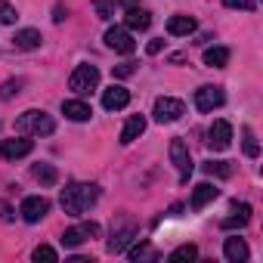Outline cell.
Returning a JSON list of instances; mask_svg holds the SVG:
<instances>
[{"instance_id":"cell-29","label":"cell","mask_w":263,"mask_h":263,"mask_svg":"<svg viewBox=\"0 0 263 263\" xmlns=\"http://www.w3.org/2000/svg\"><path fill=\"white\" fill-rule=\"evenodd\" d=\"M31 260H37V263H41V260L56 263V251H53L50 245H37V248H34V254H31Z\"/></svg>"},{"instance_id":"cell-30","label":"cell","mask_w":263,"mask_h":263,"mask_svg":"<svg viewBox=\"0 0 263 263\" xmlns=\"http://www.w3.org/2000/svg\"><path fill=\"white\" fill-rule=\"evenodd\" d=\"M198 257V248L195 245H180L174 254H171V260H195Z\"/></svg>"},{"instance_id":"cell-7","label":"cell","mask_w":263,"mask_h":263,"mask_svg":"<svg viewBox=\"0 0 263 263\" xmlns=\"http://www.w3.org/2000/svg\"><path fill=\"white\" fill-rule=\"evenodd\" d=\"M171 161H174V167H177V174H180V183H186L195 164H192L189 146H186L183 140H171Z\"/></svg>"},{"instance_id":"cell-18","label":"cell","mask_w":263,"mask_h":263,"mask_svg":"<svg viewBox=\"0 0 263 263\" xmlns=\"http://www.w3.org/2000/svg\"><path fill=\"white\" fill-rule=\"evenodd\" d=\"M62 115L68 118V121H90V115H93V108L87 105V102H81V99H68V102H62Z\"/></svg>"},{"instance_id":"cell-12","label":"cell","mask_w":263,"mask_h":263,"mask_svg":"<svg viewBox=\"0 0 263 263\" xmlns=\"http://www.w3.org/2000/svg\"><path fill=\"white\" fill-rule=\"evenodd\" d=\"M34 143L25 140V137H13V140H4L0 143V158H7V161H16V158H25L31 155Z\"/></svg>"},{"instance_id":"cell-23","label":"cell","mask_w":263,"mask_h":263,"mask_svg":"<svg viewBox=\"0 0 263 263\" xmlns=\"http://www.w3.org/2000/svg\"><path fill=\"white\" fill-rule=\"evenodd\" d=\"M226 62H229V50H226V47H208V50H204V65L223 68Z\"/></svg>"},{"instance_id":"cell-11","label":"cell","mask_w":263,"mask_h":263,"mask_svg":"<svg viewBox=\"0 0 263 263\" xmlns=\"http://www.w3.org/2000/svg\"><path fill=\"white\" fill-rule=\"evenodd\" d=\"M223 102H226L223 87H201V90H195V108H198V111H214V108H220Z\"/></svg>"},{"instance_id":"cell-17","label":"cell","mask_w":263,"mask_h":263,"mask_svg":"<svg viewBox=\"0 0 263 263\" xmlns=\"http://www.w3.org/2000/svg\"><path fill=\"white\" fill-rule=\"evenodd\" d=\"M41 41H44V37H41V31H37V28H22V31H16L13 47L28 53V50H37V47H41Z\"/></svg>"},{"instance_id":"cell-27","label":"cell","mask_w":263,"mask_h":263,"mask_svg":"<svg viewBox=\"0 0 263 263\" xmlns=\"http://www.w3.org/2000/svg\"><path fill=\"white\" fill-rule=\"evenodd\" d=\"M16 19H19L16 7H13V4H7V0H0V25H13Z\"/></svg>"},{"instance_id":"cell-28","label":"cell","mask_w":263,"mask_h":263,"mask_svg":"<svg viewBox=\"0 0 263 263\" xmlns=\"http://www.w3.org/2000/svg\"><path fill=\"white\" fill-rule=\"evenodd\" d=\"M93 10L99 19H111L115 16V0H93Z\"/></svg>"},{"instance_id":"cell-25","label":"cell","mask_w":263,"mask_h":263,"mask_svg":"<svg viewBox=\"0 0 263 263\" xmlns=\"http://www.w3.org/2000/svg\"><path fill=\"white\" fill-rule=\"evenodd\" d=\"M127 257H130V260H155L158 254H155V251H152L146 241H140L137 248H130V251H127Z\"/></svg>"},{"instance_id":"cell-19","label":"cell","mask_w":263,"mask_h":263,"mask_svg":"<svg viewBox=\"0 0 263 263\" xmlns=\"http://www.w3.org/2000/svg\"><path fill=\"white\" fill-rule=\"evenodd\" d=\"M217 195H220V189H217V186H211V183H198V186H195V192H192V211H201V208H204V204H211Z\"/></svg>"},{"instance_id":"cell-21","label":"cell","mask_w":263,"mask_h":263,"mask_svg":"<svg viewBox=\"0 0 263 263\" xmlns=\"http://www.w3.org/2000/svg\"><path fill=\"white\" fill-rule=\"evenodd\" d=\"M248 220H251V204H238V201H235V204H232V217H226L220 226H223V229H241Z\"/></svg>"},{"instance_id":"cell-14","label":"cell","mask_w":263,"mask_h":263,"mask_svg":"<svg viewBox=\"0 0 263 263\" xmlns=\"http://www.w3.org/2000/svg\"><path fill=\"white\" fill-rule=\"evenodd\" d=\"M124 22H127V28H130V31H146V28L152 25V13H149V10H143V7H127Z\"/></svg>"},{"instance_id":"cell-24","label":"cell","mask_w":263,"mask_h":263,"mask_svg":"<svg viewBox=\"0 0 263 263\" xmlns=\"http://www.w3.org/2000/svg\"><path fill=\"white\" fill-rule=\"evenodd\" d=\"M204 174L226 180V177H232V164H229V161H208V164H204Z\"/></svg>"},{"instance_id":"cell-10","label":"cell","mask_w":263,"mask_h":263,"mask_svg":"<svg viewBox=\"0 0 263 263\" xmlns=\"http://www.w3.org/2000/svg\"><path fill=\"white\" fill-rule=\"evenodd\" d=\"M105 47L115 50V53H121V56H130V53L137 50V41L130 37V31H124V28H108L105 31Z\"/></svg>"},{"instance_id":"cell-1","label":"cell","mask_w":263,"mask_h":263,"mask_svg":"<svg viewBox=\"0 0 263 263\" xmlns=\"http://www.w3.org/2000/svg\"><path fill=\"white\" fill-rule=\"evenodd\" d=\"M96 201H99V186H96V183H68V186L62 189V195H59L62 211L71 214V217L87 214Z\"/></svg>"},{"instance_id":"cell-31","label":"cell","mask_w":263,"mask_h":263,"mask_svg":"<svg viewBox=\"0 0 263 263\" xmlns=\"http://www.w3.org/2000/svg\"><path fill=\"white\" fill-rule=\"evenodd\" d=\"M245 155H248V158H257V155H260V146H257V140H254L251 130H245Z\"/></svg>"},{"instance_id":"cell-26","label":"cell","mask_w":263,"mask_h":263,"mask_svg":"<svg viewBox=\"0 0 263 263\" xmlns=\"http://www.w3.org/2000/svg\"><path fill=\"white\" fill-rule=\"evenodd\" d=\"M22 93V81L16 78V81H4V84H0V99H13V96H19Z\"/></svg>"},{"instance_id":"cell-5","label":"cell","mask_w":263,"mask_h":263,"mask_svg":"<svg viewBox=\"0 0 263 263\" xmlns=\"http://www.w3.org/2000/svg\"><path fill=\"white\" fill-rule=\"evenodd\" d=\"M183 111H186V105L180 99H174V96H158L155 108H152V115H155L158 124H174V121L183 118Z\"/></svg>"},{"instance_id":"cell-32","label":"cell","mask_w":263,"mask_h":263,"mask_svg":"<svg viewBox=\"0 0 263 263\" xmlns=\"http://www.w3.org/2000/svg\"><path fill=\"white\" fill-rule=\"evenodd\" d=\"M223 7H229V10H245V13H251V10H254V0H223Z\"/></svg>"},{"instance_id":"cell-37","label":"cell","mask_w":263,"mask_h":263,"mask_svg":"<svg viewBox=\"0 0 263 263\" xmlns=\"http://www.w3.org/2000/svg\"><path fill=\"white\" fill-rule=\"evenodd\" d=\"M121 4H127V7H137V0H121Z\"/></svg>"},{"instance_id":"cell-36","label":"cell","mask_w":263,"mask_h":263,"mask_svg":"<svg viewBox=\"0 0 263 263\" xmlns=\"http://www.w3.org/2000/svg\"><path fill=\"white\" fill-rule=\"evenodd\" d=\"M161 47H164V41H152V44H149V47H146V50H149V53H152V56H155V53H161Z\"/></svg>"},{"instance_id":"cell-9","label":"cell","mask_w":263,"mask_h":263,"mask_svg":"<svg viewBox=\"0 0 263 263\" xmlns=\"http://www.w3.org/2000/svg\"><path fill=\"white\" fill-rule=\"evenodd\" d=\"M19 214H22V220H25V223H41V220L50 214V201H47V198H41V195H28V198L22 201Z\"/></svg>"},{"instance_id":"cell-22","label":"cell","mask_w":263,"mask_h":263,"mask_svg":"<svg viewBox=\"0 0 263 263\" xmlns=\"http://www.w3.org/2000/svg\"><path fill=\"white\" fill-rule=\"evenodd\" d=\"M31 174H34V180H37L41 186H56V183H59V171H56L53 164H34Z\"/></svg>"},{"instance_id":"cell-6","label":"cell","mask_w":263,"mask_h":263,"mask_svg":"<svg viewBox=\"0 0 263 263\" xmlns=\"http://www.w3.org/2000/svg\"><path fill=\"white\" fill-rule=\"evenodd\" d=\"M232 146V124L229 121H214L211 124V130H208V149L211 152H223V149H229Z\"/></svg>"},{"instance_id":"cell-4","label":"cell","mask_w":263,"mask_h":263,"mask_svg":"<svg viewBox=\"0 0 263 263\" xmlns=\"http://www.w3.org/2000/svg\"><path fill=\"white\" fill-rule=\"evenodd\" d=\"M96 87H99V68L96 65H78L68 78V90H74L78 96H87Z\"/></svg>"},{"instance_id":"cell-3","label":"cell","mask_w":263,"mask_h":263,"mask_svg":"<svg viewBox=\"0 0 263 263\" xmlns=\"http://www.w3.org/2000/svg\"><path fill=\"white\" fill-rule=\"evenodd\" d=\"M16 130H19L22 137H28V134L50 137L53 130H56V121H53L47 111H41V108H28V111H22V115L16 118Z\"/></svg>"},{"instance_id":"cell-8","label":"cell","mask_w":263,"mask_h":263,"mask_svg":"<svg viewBox=\"0 0 263 263\" xmlns=\"http://www.w3.org/2000/svg\"><path fill=\"white\" fill-rule=\"evenodd\" d=\"M96 235H99V226L96 223H78V226H71V229L62 232V245L65 248H81L84 241H90Z\"/></svg>"},{"instance_id":"cell-13","label":"cell","mask_w":263,"mask_h":263,"mask_svg":"<svg viewBox=\"0 0 263 263\" xmlns=\"http://www.w3.org/2000/svg\"><path fill=\"white\" fill-rule=\"evenodd\" d=\"M127 102H130V90L121 87V84H111V87L102 93V105H105L108 111H121V108H127Z\"/></svg>"},{"instance_id":"cell-33","label":"cell","mask_w":263,"mask_h":263,"mask_svg":"<svg viewBox=\"0 0 263 263\" xmlns=\"http://www.w3.org/2000/svg\"><path fill=\"white\" fill-rule=\"evenodd\" d=\"M137 71V62H121V65H115V78H130Z\"/></svg>"},{"instance_id":"cell-34","label":"cell","mask_w":263,"mask_h":263,"mask_svg":"<svg viewBox=\"0 0 263 263\" xmlns=\"http://www.w3.org/2000/svg\"><path fill=\"white\" fill-rule=\"evenodd\" d=\"M0 220H4V223H13V208H10L4 198H0Z\"/></svg>"},{"instance_id":"cell-16","label":"cell","mask_w":263,"mask_h":263,"mask_svg":"<svg viewBox=\"0 0 263 263\" xmlns=\"http://www.w3.org/2000/svg\"><path fill=\"white\" fill-rule=\"evenodd\" d=\"M195 31V19L192 16H171L167 19V34H174V37H189Z\"/></svg>"},{"instance_id":"cell-20","label":"cell","mask_w":263,"mask_h":263,"mask_svg":"<svg viewBox=\"0 0 263 263\" xmlns=\"http://www.w3.org/2000/svg\"><path fill=\"white\" fill-rule=\"evenodd\" d=\"M223 254H226V260H229V263H241V260H248V245H245V238H238V235L226 238Z\"/></svg>"},{"instance_id":"cell-15","label":"cell","mask_w":263,"mask_h":263,"mask_svg":"<svg viewBox=\"0 0 263 263\" xmlns=\"http://www.w3.org/2000/svg\"><path fill=\"white\" fill-rule=\"evenodd\" d=\"M143 130H146V118L143 115H130V121L124 124V130H121V143L124 146H130L134 140H140L143 137Z\"/></svg>"},{"instance_id":"cell-2","label":"cell","mask_w":263,"mask_h":263,"mask_svg":"<svg viewBox=\"0 0 263 263\" xmlns=\"http://www.w3.org/2000/svg\"><path fill=\"white\" fill-rule=\"evenodd\" d=\"M134 238H137V220L127 217V214H118V217L111 220V235H108V241H105V251H108V254H124Z\"/></svg>"},{"instance_id":"cell-35","label":"cell","mask_w":263,"mask_h":263,"mask_svg":"<svg viewBox=\"0 0 263 263\" xmlns=\"http://www.w3.org/2000/svg\"><path fill=\"white\" fill-rule=\"evenodd\" d=\"M65 16H68V10H65L62 4H56V10H53V22H65Z\"/></svg>"}]
</instances>
